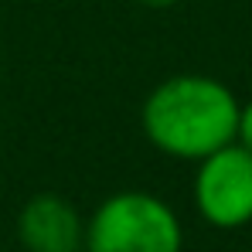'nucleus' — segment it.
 <instances>
[{
    "label": "nucleus",
    "instance_id": "obj_4",
    "mask_svg": "<svg viewBox=\"0 0 252 252\" xmlns=\"http://www.w3.org/2000/svg\"><path fill=\"white\" fill-rule=\"evenodd\" d=\"M17 242L24 252H82L85 218L68 198L41 191L17 211Z\"/></svg>",
    "mask_w": 252,
    "mask_h": 252
},
{
    "label": "nucleus",
    "instance_id": "obj_8",
    "mask_svg": "<svg viewBox=\"0 0 252 252\" xmlns=\"http://www.w3.org/2000/svg\"><path fill=\"white\" fill-rule=\"evenodd\" d=\"M249 252H252V249H249Z\"/></svg>",
    "mask_w": 252,
    "mask_h": 252
},
{
    "label": "nucleus",
    "instance_id": "obj_7",
    "mask_svg": "<svg viewBox=\"0 0 252 252\" xmlns=\"http://www.w3.org/2000/svg\"><path fill=\"white\" fill-rule=\"evenodd\" d=\"M0 157H3V140H0Z\"/></svg>",
    "mask_w": 252,
    "mask_h": 252
},
{
    "label": "nucleus",
    "instance_id": "obj_6",
    "mask_svg": "<svg viewBox=\"0 0 252 252\" xmlns=\"http://www.w3.org/2000/svg\"><path fill=\"white\" fill-rule=\"evenodd\" d=\"M136 3H143V7H174V3H181V0H136Z\"/></svg>",
    "mask_w": 252,
    "mask_h": 252
},
{
    "label": "nucleus",
    "instance_id": "obj_1",
    "mask_svg": "<svg viewBox=\"0 0 252 252\" xmlns=\"http://www.w3.org/2000/svg\"><path fill=\"white\" fill-rule=\"evenodd\" d=\"M239 99L211 75H170L150 89L140 109V129L154 150L174 160L198 164L215 150L235 143Z\"/></svg>",
    "mask_w": 252,
    "mask_h": 252
},
{
    "label": "nucleus",
    "instance_id": "obj_5",
    "mask_svg": "<svg viewBox=\"0 0 252 252\" xmlns=\"http://www.w3.org/2000/svg\"><path fill=\"white\" fill-rule=\"evenodd\" d=\"M235 143H242L252 154V99L239 106V129H235Z\"/></svg>",
    "mask_w": 252,
    "mask_h": 252
},
{
    "label": "nucleus",
    "instance_id": "obj_3",
    "mask_svg": "<svg viewBox=\"0 0 252 252\" xmlns=\"http://www.w3.org/2000/svg\"><path fill=\"white\" fill-rule=\"evenodd\" d=\"M194 208L211 228L232 232L252 221V154L228 143L198 160L191 181Z\"/></svg>",
    "mask_w": 252,
    "mask_h": 252
},
{
    "label": "nucleus",
    "instance_id": "obj_2",
    "mask_svg": "<svg viewBox=\"0 0 252 252\" xmlns=\"http://www.w3.org/2000/svg\"><path fill=\"white\" fill-rule=\"evenodd\" d=\"M184 225L154 191H116L85 218L82 252H181Z\"/></svg>",
    "mask_w": 252,
    "mask_h": 252
}]
</instances>
